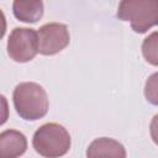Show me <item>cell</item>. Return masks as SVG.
<instances>
[{
    "label": "cell",
    "mask_w": 158,
    "mask_h": 158,
    "mask_svg": "<svg viewBox=\"0 0 158 158\" xmlns=\"http://www.w3.org/2000/svg\"><path fill=\"white\" fill-rule=\"evenodd\" d=\"M14 107L17 115L27 121H36L48 112V96L37 83L25 81L16 85L12 93Z\"/></svg>",
    "instance_id": "cell-1"
},
{
    "label": "cell",
    "mask_w": 158,
    "mask_h": 158,
    "mask_svg": "<svg viewBox=\"0 0 158 158\" xmlns=\"http://www.w3.org/2000/svg\"><path fill=\"white\" fill-rule=\"evenodd\" d=\"M70 136L65 127L56 122H48L37 128L32 138L35 151L46 158H59L70 148Z\"/></svg>",
    "instance_id": "cell-2"
},
{
    "label": "cell",
    "mask_w": 158,
    "mask_h": 158,
    "mask_svg": "<svg viewBox=\"0 0 158 158\" xmlns=\"http://www.w3.org/2000/svg\"><path fill=\"white\" fill-rule=\"evenodd\" d=\"M117 17L130 22L136 33H146L158 25V0H122L118 4Z\"/></svg>",
    "instance_id": "cell-3"
},
{
    "label": "cell",
    "mask_w": 158,
    "mask_h": 158,
    "mask_svg": "<svg viewBox=\"0 0 158 158\" xmlns=\"http://www.w3.org/2000/svg\"><path fill=\"white\" fill-rule=\"evenodd\" d=\"M38 53V35L33 28L15 27L7 40V54L17 63L32 60Z\"/></svg>",
    "instance_id": "cell-4"
},
{
    "label": "cell",
    "mask_w": 158,
    "mask_h": 158,
    "mask_svg": "<svg viewBox=\"0 0 158 158\" xmlns=\"http://www.w3.org/2000/svg\"><path fill=\"white\" fill-rule=\"evenodd\" d=\"M38 35V53L43 56H53L63 51L70 41L68 27L64 23L49 22L41 26Z\"/></svg>",
    "instance_id": "cell-5"
},
{
    "label": "cell",
    "mask_w": 158,
    "mask_h": 158,
    "mask_svg": "<svg viewBox=\"0 0 158 158\" xmlns=\"http://www.w3.org/2000/svg\"><path fill=\"white\" fill-rule=\"evenodd\" d=\"M27 149L26 136L16 130L0 133V158H19Z\"/></svg>",
    "instance_id": "cell-6"
},
{
    "label": "cell",
    "mask_w": 158,
    "mask_h": 158,
    "mask_svg": "<svg viewBox=\"0 0 158 158\" xmlns=\"http://www.w3.org/2000/svg\"><path fill=\"white\" fill-rule=\"evenodd\" d=\"M86 158H126V149L114 138L100 137L89 144Z\"/></svg>",
    "instance_id": "cell-7"
},
{
    "label": "cell",
    "mask_w": 158,
    "mask_h": 158,
    "mask_svg": "<svg viewBox=\"0 0 158 158\" xmlns=\"http://www.w3.org/2000/svg\"><path fill=\"white\" fill-rule=\"evenodd\" d=\"M12 11L19 21L35 23L43 15V2L41 0H16L12 4Z\"/></svg>",
    "instance_id": "cell-8"
},
{
    "label": "cell",
    "mask_w": 158,
    "mask_h": 158,
    "mask_svg": "<svg viewBox=\"0 0 158 158\" xmlns=\"http://www.w3.org/2000/svg\"><path fill=\"white\" fill-rule=\"evenodd\" d=\"M142 54L149 64L158 65V31L152 32L143 40Z\"/></svg>",
    "instance_id": "cell-9"
},
{
    "label": "cell",
    "mask_w": 158,
    "mask_h": 158,
    "mask_svg": "<svg viewBox=\"0 0 158 158\" xmlns=\"http://www.w3.org/2000/svg\"><path fill=\"white\" fill-rule=\"evenodd\" d=\"M144 96L152 105H158V72L148 77L144 85Z\"/></svg>",
    "instance_id": "cell-10"
},
{
    "label": "cell",
    "mask_w": 158,
    "mask_h": 158,
    "mask_svg": "<svg viewBox=\"0 0 158 158\" xmlns=\"http://www.w3.org/2000/svg\"><path fill=\"white\" fill-rule=\"evenodd\" d=\"M149 133L153 139V142L158 146V114L153 116L151 125H149Z\"/></svg>",
    "instance_id": "cell-11"
}]
</instances>
